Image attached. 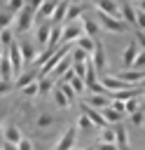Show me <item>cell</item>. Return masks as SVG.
I'll use <instances>...</instances> for the list:
<instances>
[{
  "label": "cell",
  "instance_id": "6da1fadb",
  "mask_svg": "<svg viewBox=\"0 0 145 150\" xmlns=\"http://www.w3.org/2000/svg\"><path fill=\"white\" fill-rule=\"evenodd\" d=\"M96 19H98V23H101L105 30H110V33H129V23H126V21L115 19V16H110V14L101 12V9H96Z\"/></svg>",
  "mask_w": 145,
  "mask_h": 150
},
{
  "label": "cell",
  "instance_id": "7a4b0ae2",
  "mask_svg": "<svg viewBox=\"0 0 145 150\" xmlns=\"http://www.w3.org/2000/svg\"><path fill=\"white\" fill-rule=\"evenodd\" d=\"M35 16H37V9H35V7H30V5L21 7V9L16 12V28H19V33H26V30L35 23Z\"/></svg>",
  "mask_w": 145,
  "mask_h": 150
},
{
  "label": "cell",
  "instance_id": "3957f363",
  "mask_svg": "<svg viewBox=\"0 0 145 150\" xmlns=\"http://www.w3.org/2000/svg\"><path fill=\"white\" fill-rule=\"evenodd\" d=\"M7 56H9V61H12L14 75H16V73H21V68H23V54H21L19 42H12V45L7 47Z\"/></svg>",
  "mask_w": 145,
  "mask_h": 150
},
{
  "label": "cell",
  "instance_id": "277c9868",
  "mask_svg": "<svg viewBox=\"0 0 145 150\" xmlns=\"http://www.w3.org/2000/svg\"><path fill=\"white\" fill-rule=\"evenodd\" d=\"M80 110H82L84 115H89V120H91V122H94L98 129H105V127H110V124H108V120L103 117V112H101V110H96V108H91L89 103H82V105H80Z\"/></svg>",
  "mask_w": 145,
  "mask_h": 150
},
{
  "label": "cell",
  "instance_id": "5b68a950",
  "mask_svg": "<svg viewBox=\"0 0 145 150\" xmlns=\"http://www.w3.org/2000/svg\"><path fill=\"white\" fill-rule=\"evenodd\" d=\"M82 33H84V28H82V21H72V23H68V26L63 28L61 45H63V42H72V40H77V38H82Z\"/></svg>",
  "mask_w": 145,
  "mask_h": 150
},
{
  "label": "cell",
  "instance_id": "8992f818",
  "mask_svg": "<svg viewBox=\"0 0 145 150\" xmlns=\"http://www.w3.org/2000/svg\"><path fill=\"white\" fill-rule=\"evenodd\" d=\"M119 80H124V82H129V84H140L143 80H145V70H136V68H126V70H122V73H115Z\"/></svg>",
  "mask_w": 145,
  "mask_h": 150
},
{
  "label": "cell",
  "instance_id": "52a82bcc",
  "mask_svg": "<svg viewBox=\"0 0 145 150\" xmlns=\"http://www.w3.org/2000/svg\"><path fill=\"white\" fill-rule=\"evenodd\" d=\"M96 9L115 16V19H122V9H119V2L117 0H96Z\"/></svg>",
  "mask_w": 145,
  "mask_h": 150
},
{
  "label": "cell",
  "instance_id": "ba28073f",
  "mask_svg": "<svg viewBox=\"0 0 145 150\" xmlns=\"http://www.w3.org/2000/svg\"><path fill=\"white\" fill-rule=\"evenodd\" d=\"M75 124H70L68 129H65V134L58 138V143H56V148L54 150H72V145H75Z\"/></svg>",
  "mask_w": 145,
  "mask_h": 150
},
{
  "label": "cell",
  "instance_id": "9c48e42d",
  "mask_svg": "<svg viewBox=\"0 0 145 150\" xmlns=\"http://www.w3.org/2000/svg\"><path fill=\"white\" fill-rule=\"evenodd\" d=\"M19 47H21V54H23V63H35V59H37L35 42L33 40H19Z\"/></svg>",
  "mask_w": 145,
  "mask_h": 150
},
{
  "label": "cell",
  "instance_id": "30bf717a",
  "mask_svg": "<svg viewBox=\"0 0 145 150\" xmlns=\"http://www.w3.org/2000/svg\"><path fill=\"white\" fill-rule=\"evenodd\" d=\"M91 61H94V66H96L98 73L105 70V47H103L101 40H96V49H94V54H91Z\"/></svg>",
  "mask_w": 145,
  "mask_h": 150
},
{
  "label": "cell",
  "instance_id": "8fae6325",
  "mask_svg": "<svg viewBox=\"0 0 145 150\" xmlns=\"http://www.w3.org/2000/svg\"><path fill=\"white\" fill-rule=\"evenodd\" d=\"M138 54H140V52H138V45H136V42H131V45L124 49V54H122V66H124V70H126V68H133Z\"/></svg>",
  "mask_w": 145,
  "mask_h": 150
},
{
  "label": "cell",
  "instance_id": "7c38bea8",
  "mask_svg": "<svg viewBox=\"0 0 145 150\" xmlns=\"http://www.w3.org/2000/svg\"><path fill=\"white\" fill-rule=\"evenodd\" d=\"M51 26L54 23H40L37 26V33H35V42H37V47H44L47 49V45H49V38H51Z\"/></svg>",
  "mask_w": 145,
  "mask_h": 150
},
{
  "label": "cell",
  "instance_id": "4fadbf2b",
  "mask_svg": "<svg viewBox=\"0 0 145 150\" xmlns=\"http://www.w3.org/2000/svg\"><path fill=\"white\" fill-rule=\"evenodd\" d=\"M119 9H122V21H126L129 26H136V9L131 7V0H122L119 2Z\"/></svg>",
  "mask_w": 145,
  "mask_h": 150
},
{
  "label": "cell",
  "instance_id": "5bb4252c",
  "mask_svg": "<svg viewBox=\"0 0 145 150\" xmlns=\"http://www.w3.org/2000/svg\"><path fill=\"white\" fill-rule=\"evenodd\" d=\"M61 38H63V26H61V23H54V26H51V38H49L47 49H58V47H61Z\"/></svg>",
  "mask_w": 145,
  "mask_h": 150
},
{
  "label": "cell",
  "instance_id": "9a60e30c",
  "mask_svg": "<svg viewBox=\"0 0 145 150\" xmlns=\"http://www.w3.org/2000/svg\"><path fill=\"white\" fill-rule=\"evenodd\" d=\"M115 131H117V148L129 150V129L124 124H115Z\"/></svg>",
  "mask_w": 145,
  "mask_h": 150
},
{
  "label": "cell",
  "instance_id": "2e32d148",
  "mask_svg": "<svg viewBox=\"0 0 145 150\" xmlns=\"http://www.w3.org/2000/svg\"><path fill=\"white\" fill-rule=\"evenodd\" d=\"M2 134H5V141H9V143H16V145H19V143H21V138H23V136H21V129H19L16 124H7Z\"/></svg>",
  "mask_w": 145,
  "mask_h": 150
},
{
  "label": "cell",
  "instance_id": "e0dca14e",
  "mask_svg": "<svg viewBox=\"0 0 145 150\" xmlns=\"http://www.w3.org/2000/svg\"><path fill=\"white\" fill-rule=\"evenodd\" d=\"M98 21H94V16H84L82 19V28H84V35H89V38H96L98 35Z\"/></svg>",
  "mask_w": 145,
  "mask_h": 150
},
{
  "label": "cell",
  "instance_id": "ac0fdd59",
  "mask_svg": "<svg viewBox=\"0 0 145 150\" xmlns=\"http://www.w3.org/2000/svg\"><path fill=\"white\" fill-rule=\"evenodd\" d=\"M40 80V73H35V70H28V73H23L19 80H16V89L21 91L23 87H28V84H33V82H37Z\"/></svg>",
  "mask_w": 145,
  "mask_h": 150
},
{
  "label": "cell",
  "instance_id": "d6986e66",
  "mask_svg": "<svg viewBox=\"0 0 145 150\" xmlns=\"http://www.w3.org/2000/svg\"><path fill=\"white\" fill-rule=\"evenodd\" d=\"M87 103H89L91 108H96V110H103V108H108V105H110V98H108V96H103V94H91V96L87 98Z\"/></svg>",
  "mask_w": 145,
  "mask_h": 150
},
{
  "label": "cell",
  "instance_id": "ffe728a7",
  "mask_svg": "<svg viewBox=\"0 0 145 150\" xmlns=\"http://www.w3.org/2000/svg\"><path fill=\"white\" fill-rule=\"evenodd\" d=\"M75 47L84 49L87 54H94V49H96V40H94V38H89V35H82V38H77V40H75Z\"/></svg>",
  "mask_w": 145,
  "mask_h": 150
},
{
  "label": "cell",
  "instance_id": "44dd1931",
  "mask_svg": "<svg viewBox=\"0 0 145 150\" xmlns=\"http://www.w3.org/2000/svg\"><path fill=\"white\" fill-rule=\"evenodd\" d=\"M12 75H14V68H12L9 56L5 54V56L0 59V80H12Z\"/></svg>",
  "mask_w": 145,
  "mask_h": 150
},
{
  "label": "cell",
  "instance_id": "7402d4cb",
  "mask_svg": "<svg viewBox=\"0 0 145 150\" xmlns=\"http://www.w3.org/2000/svg\"><path fill=\"white\" fill-rule=\"evenodd\" d=\"M101 112H103V117L108 120V124H119V122H122V117H124V115H122V112H117V110H115L112 105L103 108Z\"/></svg>",
  "mask_w": 145,
  "mask_h": 150
},
{
  "label": "cell",
  "instance_id": "603a6c76",
  "mask_svg": "<svg viewBox=\"0 0 145 150\" xmlns=\"http://www.w3.org/2000/svg\"><path fill=\"white\" fill-rule=\"evenodd\" d=\"M82 14H84V5H80V2H75V5H72V2H70V7H68V16H65V21H70V23H72V21H75V19H80Z\"/></svg>",
  "mask_w": 145,
  "mask_h": 150
},
{
  "label": "cell",
  "instance_id": "cb8c5ba5",
  "mask_svg": "<svg viewBox=\"0 0 145 150\" xmlns=\"http://www.w3.org/2000/svg\"><path fill=\"white\" fill-rule=\"evenodd\" d=\"M37 87H40V96H47V94H51L54 91V80L47 75V77H40L37 80Z\"/></svg>",
  "mask_w": 145,
  "mask_h": 150
},
{
  "label": "cell",
  "instance_id": "d4e9b609",
  "mask_svg": "<svg viewBox=\"0 0 145 150\" xmlns=\"http://www.w3.org/2000/svg\"><path fill=\"white\" fill-rule=\"evenodd\" d=\"M51 96H54V103H56L58 108H68V105H70V101H68V96L63 94V89H61V87H54Z\"/></svg>",
  "mask_w": 145,
  "mask_h": 150
},
{
  "label": "cell",
  "instance_id": "484cf974",
  "mask_svg": "<svg viewBox=\"0 0 145 150\" xmlns=\"http://www.w3.org/2000/svg\"><path fill=\"white\" fill-rule=\"evenodd\" d=\"M70 59H72V63H87V61L91 59V54H87V52H84V49H80V47H72Z\"/></svg>",
  "mask_w": 145,
  "mask_h": 150
},
{
  "label": "cell",
  "instance_id": "4316f807",
  "mask_svg": "<svg viewBox=\"0 0 145 150\" xmlns=\"http://www.w3.org/2000/svg\"><path fill=\"white\" fill-rule=\"evenodd\" d=\"M70 66H72V59H70V54H68V56H63V61L51 70V75H56V77H58V75H65V73L70 70Z\"/></svg>",
  "mask_w": 145,
  "mask_h": 150
},
{
  "label": "cell",
  "instance_id": "83f0119b",
  "mask_svg": "<svg viewBox=\"0 0 145 150\" xmlns=\"http://www.w3.org/2000/svg\"><path fill=\"white\" fill-rule=\"evenodd\" d=\"M101 143H117V131H115L112 124L101 129Z\"/></svg>",
  "mask_w": 145,
  "mask_h": 150
},
{
  "label": "cell",
  "instance_id": "f1b7e54d",
  "mask_svg": "<svg viewBox=\"0 0 145 150\" xmlns=\"http://www.w3.org/2000/svg\"><path fill=\"white\" fill-rule=\"evenodd\" d=\"M58 87L63 89V94L68 96V101H70V105L75 103V98H77V91H75V87L70 84V82H58Z\"/></svg>",
  "mask_w": 145,
  "mask_h": 150
},
{
  "label": "cell",
  "instance_id": "f546056e",
  "mask_svg": "<svg viewBox=\"0 0 145 150\" xmlns=\"http://www.w3.org/2000/svg\"><path fill=\"white\" fill-rule=\"evenodd\" d=\"M12 42H14V33H12L9 28H5V30H0V45H2L5 49H7V47H9Z\"/></svg>",
  "mask_w": 145,
  "mask_h": 150
},
{
  "label": "cell",
  "instance_id": "4dcf8cb0",
  "mask_svg": "<svg viewBox=\"0 0 145 150\" xmlns=\"http://www.w3.org/2000/svg\"><path fill=\"white\" fill-rule=\"evenodd\" d=\"M143 122H145V110L143 108H138L136 112H131V124L133 127H143Z\"/></svg>",
  "mask_w": 145,
  "mask_h": 150
},
{
  "label": "cell",
  "instance_id": "1f68e13d",
  "mask_svg": "<svg viewBox=\"0 0 145 150\" xmlns=\"http://www.w3.org/2000/svg\"><path fill=\"white\" fill-rule=\"evenodd\" d=\"M51 124H54V115L42 112V115L37 117V127H40V129H47V127H51Z\"/></svg>",
  "mask_w": 145,
  "mask_h": 150
},
{
  "label": "cell",
  "instance_id": "d6a6232c",
  "mask_svg": "<svg viewBox=\"0 0 145 150\" xmlns=\"http://www.w3.org/2000/svg\"><path fill=\"white\" fill-rule=\"evenodd\" d=\"M77 127H80V129H87V131H89V129H98V127H96V124L89 120V115H84V112L80 115V120H77Z\"/></svg>",
  "mask_w": 145,
  "mask_h": 150
},
{
  "label": "cell",
  "instance_id": "836d02e7",
  "mask_svg": "<svg viewBox=\"0 0 145 150\" xmlns=\"http://www.w3.org/2000/svg\"><path fill=\"white\" fill-rule=\"evenodd\" d=\"M70 84L75 87V91H77V94H82V91L87 89V82H84V77H80V75H75V77L70 80Z\"/></svg>",
  "mask_w": 145,
  "mask_h": 150
},
{
  "label": "cell",
  "instance_id": "e575fe53",
  "mask_svg": "<svg viewBox=\"0 0 145 150\" xmlns=\"http://www.w3.org/2000/svg\"><path fill=\"white\" fill-rule=\"evenodd\" d=\"M21 94H23L26 98H33L35 94H40V87H37V82H33V84H28V87H23V89H21Z\"/></svg>",
  "mask_w": 145,
  "mask_h": 150
},
{
  "label": "cell",
  "instance_id": "d590c367",
  "mask_svg": "<svg viewBox=\"0 0 145 150\" xmlns=\"http://www.w3.org/2000/svg\"><path fill=\"white\" fill-rule=\"evenodd\" d=\"M12 21H14V19H12V12H0V30L9 28Z\"/></svg>",
  "mask_w": 145,
  "mask_h": 150
},
{
  "label": "cell",
  "instance_id": "8d00e7d4",
  "mask_svg": "<svg viewBox=\"0 0 145 150\" xmlns=\"http://www.w3.org/2000/svg\"><path fill=\"white\" fill-rule=\"evenodd\" d=\"M110 105L117 110V112H122V115H126V101H119V98H110Z\"/></svg>",
  "mask_w": 145,
  "mask_h": 150
},
{
  "label": "cell",
  "instance_id": "74e56055",
  "mask_svg": "<svg viewBox=\"0 0 145 150\" xmlns=\"http://www.w3.org/2000/svg\"><path fill=\"white\" fill-rule=\"evenodd\" d=\"M138 108H140V103H138V96H133V98H129V101H126V115L136 112Z\"/></svg>",
  "mask_w": 145,
  "mask_h": 150
},
{
  "label": "cell",
  "instance_id": "f35d334b",
  "mask_svg": "<svg viewBox=\"0 0 145 150\" xmlns=\"http://www.w3.org/2000/svg\"><path fill=\"white\" fill-rule=\"evenodd\" d=\"M21 7H26V0H7V9L9 12H19Z\"/></svg>",
  "mask_w": 145,
  "mask_h": 150
},
{
  "label": "cell",
  "instance_id": "ab89813d",
  "mask_svg": "<svg viewBox=\"0 0 145 150\" xmlns=\"http://www.w3.org/2000/svg\"><path fill=\"white\" fill-rule=\"evenodd\" d=\"M133 68H136V70H145V49H140V54H138V59H136Z\"/></svg>",
  "mask_w": 145,
  "mask_h": 150
},
{
  "label": "cell",
  "instance_id": "60d3db41",
  "mask_svg": "<svg viewBox=\"0 0 145 150\" xmlns=\"http://www.w3.org/2000/svg\"><path fill=\"white\" fill-rule=\"evenodd\" d=\"M136 28L145 30V12L143 9H138V14H136Z\"/></svg>",
  "mask_w": 145,
  "mask_h": 150
},
{
  "label": "cell",
  "instance_id": "b9f144b4",
  "mask_svg": "<svg viewBox=\"0 0 145 150\" xmlns=\"http://www.w3.org/2000/svg\"><path fill=\"white\" fill-rule=\"evenodd\" d=\"M72 70H75V75L84 77L87 75V63H72Z\"/></svg>",
  "mask_w": 145,
  "mask_h": 150
},
{
  "label": "cell",
  "instance_id": "7bdbcfd3",
  "mask_svg": "<svg viewBox=\"0 0 145 150\" xmlns=\"http://www.w3.org/2000/svg\"><path fill=\"white\" fill-rule=\"evenodd\" d=\"M96 150H119V148H117V143H98Z\"/></svg>",
  "mask_w": 145,
  "mask_h": 150
},
{
  "label": "cell",
  "instance_id": "ee69618b",
  "mask_svg": "<svg viewBox=\"0 0 145 150\" xmlns=\"http://www.w3.org/2000/svg\"><path fill=\"white\" fill-rule=\"evenodd\" d=\"M9 89H12V84H9V80H0V96H2V94H7Z\"/></svg>",
  "mask_w": 145,
  "mask_h": 150
},
{
  "label": "cell",
  "instance_id": "f6af8a7d",
  "mask_svg": "<svg viewBox=\"0 0 145 150\" xmlns=\"http://www.w3.org/2000/svg\"><path fill=\"white\" fill-rule=\"evenodd\" d=\"M136 38H138V45H140V47L145 49V30H140V28H138V33H136Z\"/></svg>",
  "mask_w": 145,
  "mask_h": 150
},
{
  "label": "cell",
  "instance_id": "bcb514c9",
  "mask_svg": "<svg viewBox=\"0 0 145 150\" xmlns=\"http://www.w3.org/2000/svg\"><path fill=\"white\" fill-rule=\"evenodd\" d=\"M0 150H19V145L16 143H9V141H2V148Z\"/></svg>",
  "mask_w": 145,
  "mask_h": 150
},
{
  "label": "cell",
  "instance_id": "7dc6e473",
  "mask_svg": "<svg viewBox=\"0 0 145 150\" xmlns=\"http://www.w3.org/2000/svg\"><path fill=\"white\" fill-rule=\"evenodd\" d=\"M5 115H7V110H2V108H0V124L5 122Z\"/></svg>",
  "mask_w": 145,
  "mask_h": 150
},
{
  "label": "cell",
  "instance_id": "c3c4849f",
  "mask_svg": "<svg viewBox=\"0 0 145 150\" xmlns=\"http://www.w3.org/2000/svg\"><path fill=\"white\" fill-rule=\"evenodd\" d=\"M5 54H7V49H5V47H2V45H0V59H2V56H5Z\"/></svg>",
  "mask_w": 145,
  "mask_h": 150
},
{
  "label": "cell",
  "instance_id": "681fc988",
  "mask_svg": "<svg viewBox=\"0 0 145 150\" xmlns=\"http://www.w3.org/2000/svg\"><path fill=\"white\" fill-rule=\"evenodd\" d=\"M140 9H143V12H145V0H140Z\"/></svg>",
  "mask_w": 145,
  "mask_h": 150
},
{
  "label": "cell",
  "instance_id": "f907efd6",
  "mask_svg": "<svg viewBox=\"0 0 145 150\" xmlns=\"http://www.w3.org/2000/svg\"><path fill=\"white\" fill-rule=\"evenodd\" d=\"M140 84H143V87H145V80H143V82H140Z\"/></svg>",
  "mask_w": 145,
  "mask_h": 150
},
{
  "label": "cell",
  "instance_id": "816d5d0a",
  "mask_svg": "<svg viewBox=\"0 0 145 150\" xmlns=\"http://www.w3.org/2000/svg\"><path fill=\"white\" fill-rule=\"evenodd\" d=\"M84 150H91V148H84Z\"/></svg>",
  "mask_w": 145,
  "mask_h": 150
}]
</instances>
